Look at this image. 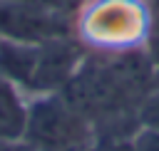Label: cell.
I'll list each match as a JSON object with an SVG mask.
<instances>
[{
  "label": "cell",
  "mask_w": 159,
  "mask_h": 151,
  "mask_svg": "<svg viewBox=\"0 0 159 151\" xmlns=\"http://www.w3.org/2000/svg\"><path fill=\"white\" fill-rule=\"evenodd\" d=\"M80 151H132V139H124V136H94Z\"/></svg>",
  "instance_id": "obj_6"
},
{
  "label": "cell",
  "mask_w": 159,
  "mask_h": 151,
  "mask_svg": "<svg viewBox=\"0 0 159 151\" xmlns=\"http://www.w3.org/2000/svg\"><path fill=\"white\" fill-rule=\"evenodd\" d=\"M0 37L40 45L45 40L67 37V35L52 12H45L32 5L7 2V5H0Z\"/></svg>",
  "instance_id": "obj_3"
},
{
  "label": "cell",
  "mask_w": 159,
  "mask_h": 151,
  "mask_svg": "<svg viewBox=\"0 0 159 151\" xmlns=\"http://www.w3.org/2000/svg\"><path fill=\"white\" fill-rule=\"evenodd\" d=\"M27 121V106L20 97V87L0 77V139H22Z\"/></svg>",
  "instance_id": "obj_5"
},
{
  "label": "cell",
  "mask_w": 159,
  "mask_h": 151,
  "mask_svg": "<svg viewBox=\"0 0 159 151\" xmlns=\"http://www.w3.org/2000/svg\"><path fill=\"white\" fill-rule=\"evenodd\" d=\"M80 64H82L80 50L70 42V37H55V40L40 42V54H37V67L30 82V92L35 94L60 92L80 69Z\"/></svg>",
  "instance_id": "obj_2"
},
{
  "label": "cell",
  "mask_w": 159,
  "mask_h": 151,
  "mask_svg": "<svg viewBox=\"0 0 159 151\" xmlns=\"http://www.w3.org/2000/svg\"><path fill=\"white\" fill-rule=\"evenodd\" d=\"M132 151H159V126H142L132 136Z\"/></svg>",
  "instance_id": "obj_7"
},
{
  "label": "cell",
  "mask_w": 159,
  "mask_h": 151,
  "mask_svg": "<svg viewBox=\"0 0 159 151\" xmlns=\"http://www.w3.org/2000/svg\"><path fill=\"white\" fill-rule=\"evenodd\" d=\"M37 54H40V45L0 37V77L17 84L20 89H30L37 67Z\"/></svg>",
  "instance_id": "obj_4"
},
{
  "label": "cell",
  "mask_w": 159,
  "mask_h": 151,
  "mask_svg": "<svg viewBox=\"0 0 159 151\" xmlns=\"http://www.w3.org/2000/svg\"><path fill=\"white\" fill-rule=\"evenodd\" d=\"M35 151H80L94 134L92 124L60 94H40L27 106L25 136Z\"/></svg>",
  "instance_id": "obj_1"
},
{
  "label": "cell",
  "mask_w": 159,
  "mask_h": 151,
  "mask_svg": "<svg viewBox=\"0 0 159 151\" xmlns=\"http://www.w3.org/2000/svg\"><path fill=\"white\" fill-rule=\"evenodd\" d=\"M0 151H35L25 139H0Z\"/></svg>",
  "instance_id": "obj_8"
}]
</instances>
